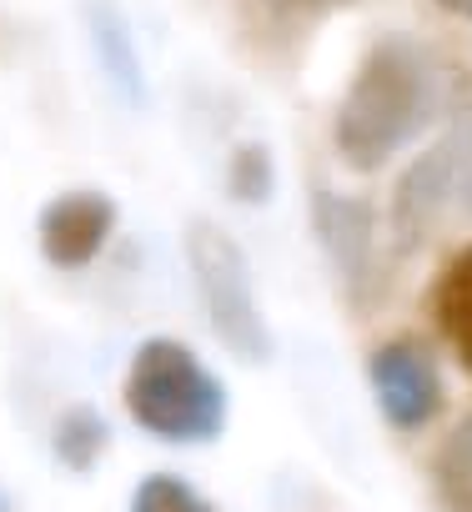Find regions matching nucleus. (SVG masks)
I'll list each match as a JSON object with an SVG mask.
<instances>
[{
	"mask_svg": "<svg viewBox=\"0 0 472 512\" xmlns=\"http://www.w3.org/2000/svg\"><path fill=\"white\" fill-rule=\"evenodd\" d=\"M312 6H342V0H312Z\"/></svg>",
	"mask_w": 472,
	"mask_h": 512,
	"instance_id": "16",
	"label": "nucleus"
},
{
	"mask_svg": "<svg viewBox=\"0 0 472 512\" xmlns=\"http://www.w3.org/2000/svg\"><path fill=\"white\" fill-rule=\"evenodd\" d=\"M106 447H111V422H106V412L91 407V402L66 407V412L56 417V427H51V452H56V462H61L66 472H76V477L96 472V462L106 457Z\"/></svg>",
	"mask_w": 472,
	"mask_h": 512,
	"instance_id": "9",
	"label": "nucleus"
},
{
	"mask_svg": "<svg viewBox=\"0 0 472 512\" xmlns=\"http://www.w3.org/2000/svg\"><path fill=\"white\" fill-rule=\"evenodd\" d=\"M452 201L472 206V116L457 121L422 161H412V171L397 186V206H392V236L397 251L422 246V236L442 221V211Z\"/></svg>",
	"mask_w": 472,
	"mask_h": 512,
	"instance_id": "4",
	"label": "nucleus"
},
{
	"mask_svg": "<svg viewBox=\"0 0 472 512\" xmlns=\"http://www.w3.org/2000/svg\"><path fill=\"white\" fill-rule=\"evenodd\" d=\"M432 487L447 512H472V412L447 432L432 457Z\"/></svg>",
	"mask_w": 472,
	"mask_h": 512,
	"instance_id": "11",
	"label": "nucleus"
},
{
	"mask_svg": "<svg viewBox=\"0 0 472 512\" xmlns=\"http://www.w3.org/2000/svg\"><path fill=\"white\" fill-rule=\"evenodd\" d=\"M0 512H11V497L6 492H0Z\"/></svg>",
	"mask_w": 472,
	"mask_h": 512,
	"instance_id": "15",
	"label": "nucleus"
},
{
	"mask_svg": "<svg viewBox=\"0 0 472 512\" xmlns=\"http://www.w3.org/2000/svg\"><path fill=\"white\" fill-rule=\"evenodd\" d=\"M367 382H372L377 412L397 432H422L442 412V372L417 337H392V342L372 347Z\"/></svg>",
	"mask_w": 472,
	"mask_h": 512,
	"instance_id": "5",
	"label": "nucleus"
},
{
	"mask_svg": "<svg viewBox=\"0 0 472 512\" xmlns=\"http://www.w3.org/2000/svg\"><path fill=\"white\" fill-rule=\"evenodd\" d=\"M116 231V196L101 186H71L61 196H51L36 216V241L41 256L56 272H81L106 251Z\"/></svg>",
	"mask_w": 472,
	"mask_h": 512,
	"instance_id": "6",
	"label": "nucleus"
},
{
	"mask_svg": "<svg viewBox=\"0 0 472 512\" xmlns=\"http://www.w3.org/2000/svg\"><path fill=\"white\" fill-rule=\"evenodd\" d=\"M432 322L457 352V362L472 372V241L447 256V267L432 282Z\"/></svg>",
	"mask_w": 472,
	"mask_h": 512,
	"instance_id": "8",
	"label": "nucleus"
},
{
	"mask_svg": "<svg viewBox=\"0 0 472 512\" xmlns=\"http://www.w3.org/2000/svg\"><path fill=\"white\" fill-rule=\"evenodd\" d=\"M126 512H221L211 497H201L186 477L176 472H146L131 492V507Z\"/></svg>",
	"mask_w": 472,
	"mask_h": 512,
	"instance_id": "13",
	"label": "nucleus"
},
{
	"mask_svg": "<svg viewBox=\"0 0 472 512\" xmlns=\"http://www.w3.org/2000/svg\"><path fill=\"white\" fill-rule=\"evenodd\" d=\"M91 46L111 76V86L126 96V101H146V71H141V56L131 46V31L126 21L111 11V6H96L91 11Z\"/></svg>",
	"mask_w": 472,
	"mask_h": 512,
	"instance_id": "10",
	"label": "nucleus"
},
{
	"mask_svg": "<svg viewBox=\"0 0 472 512\" xmlns=\"http://www.w3.org/2000/svg\"><path fill=\"white\" fill-rule=\"evenodd\" d=\"M186 267H191L196 302H201L216 342L236 362L267 367L277 357V337H272V322H267V312L257 302L252 267H247L242 246L231 241V231L206 221V216H196L186 226Z\"/></svg>",
	"mask_w": 472,
	"mask_h": 512,
	"instance_id": "3",
	"label": "nucleus"
},
{
	"mask_svg": "<svg viewBox=\"0 0 472 512\" xmlns=\"http://www.w3.org/2000/svg\"><path fill=\"white\" fill-rule=\"evenodd\" d=\"M312 231L327 256V267L337 272L342 292L352 302H367L372 277H377V241H372V211L362 196L342 191H317L312 196Z\"/></svg>",
	"mask_w": 472,
	"mask_h": 512,
	"instance_id": "7",
	"label": "nucleus"
},
{
	"mask_svg": "<svg viewBox=\"0 0 472 512\" xmlns=\"http://www.w3.org/2000/svg\"><path fill=\"white\" fill-rule=\"evenodd\" d=\"M121 402L141 432L171 447H201L226 432V382L176 337H146L121 377Z\"/></svg>",
	"mask_w": 472,
	"mask_h": 512,
	"instance_id": "2",
	"label": "nucleus"
},
{
	"mask_svg": "<svg viewBox=\"0 0 472 512\" xmlns=\"http://www.w3.org/2000/svg\"><path fill=\"white\" fill-rule=\"evenodd\" d=\"M437 111V66L412 36H382L352 71L332 116L337 156L352 171L387 166Z\"/></svg>",
	"mask_w": 472,
	"mask_h": 512,
	"instance_id": "1",
	"label": "nucleus"
},
{
	"mask_svg": "<svg viewBox=\"0 0 472 512\" xmlns=\"http://www.w3.org/2000/svg\"><path fill=\"white\" fill-rule=\"evenodd\" d=\"M437 6H442L447 16H457V21H472V0H437Z\"/></svg>",
	"mask_w": 472,
	"mask_h": 512,
	"instance_id": "14",
	"label": "nucleus"
},
{
	"mask_svg": "<svg viewBox=\"0 0 472 512\" xmlns=\"http://www.w3.org/2000/svg\"><path fill=\"white\" fill-rule=\"evenodd\" d=\"M226 191L231 201L242 206H267L272 191H277V161H272V146L262 141H242L226 161Z\"/></svg>",
	"mask_w": 472,
	"mask_h": 512,
	"instance_id": "12",
	"label": "nucleus"
}]
</instances>
